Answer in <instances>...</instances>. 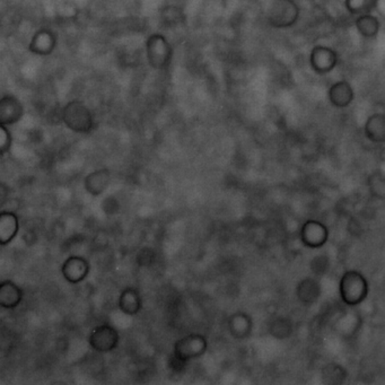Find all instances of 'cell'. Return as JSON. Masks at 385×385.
I'll list each match as a JSON object with an SVG mask.
<instances>
[{"instance_id":"obj_1","label":"cell","mask_w":385,"mask_h":385,"mask_svg":"<svg viewBox=\"0 0 385 385\" xmlns=\"http://www.w3.org/2000/svg\"><path fill=\"white\" fill-rule=\"evenodd\" d=\"M61 120L66 127L77 133H88L95 127V118L87 105L80 101H71L61 110Z\"/></svg>"},{"instance_id":"obj_2","label":"cell","mask_w":385,"mask_h":385,"mask_svg":"<svg viewBox=\"0 0 385 385\" xmlns=\"http://www.w3.org/2000/svg\"><path fill=\"white\" fill-rule=\"evenodd\" d=\"M58 35L56 32L48 28L37 30L30 41L29 51L37 57H48L54 54L57 48Z\"/></svg>"},{"instance_id":"obj_3","label":"cell","mask_w":385,"mask_h":385,"mask_svg":"<svg viewBox=\"0 0 385 385\" xmlns=\"http://www.w3.org/2000/svg\"><path fill=\"white\" fill-rule=\"evenodd\" d=\"M24 106L18 97L6 94L0 97V125H15L23 118Z\"/></svg>"},{"instance_id":"obj_4","label":"cell","mask_w":385,"mask_h":385,"mask_svg":"<svg viewBox=\"0 0 385 385\" xmlns=\"http://www.w3.org/2000/svg\"><path fill=\"white\" fill-rule=\"evenodd\" d=\"M116 340H118V336L114 329L108 324H103L94 329L90 337V343L95 350L105 353L114 348L116 345Z\"/></svg>"},{"instance_id":"obj_5","label":"cell","mask_w":385,"mask_h":385,"mask_svg":"<svg viewBox=\"0 0 385 385\" xmlns=\"http://www.w3.org/2000/svg\"><path fill=\"white\" fill-rule=\"evenodd\" d=\"M18 216L12 212H0V245L12 242L18 234Z\"/></svg>"},{"instance_id":"obj_6","label":"cell","mask_w":385,"mask_h":385,"mask_svg":"<svg viewBox=\"0 0 385 385\" xmlns=\"http://www.w3.org/2000/svg\"><path fill=\"white\" fill-rule=\"evenodd\" d=\"M110 182V172L105 169L94 171L86 176L84 185L86 191L92 196H99L104 192Z\"/></svg>"},{"instance_id":"obj_7","label":"cell","mask_w":385,"mask_h":385,"mask_svg":"<svg viewBox=\"0 0 385 385\" xmlns=\"http://www.w3.org/2000/svg\"><path fill=\"white\" fill-rule=\"evenodd\" d=\"M88 272V264L82 258L73 257L66 260L63 267V277L71 283H80Z\"/></svg>"},{"instance_id":"obj_8","label":"cell","mask_w":385,"mask_h":385,"mask_svg":"<svg viewBox=\"0 0 385 385\" xmlns=\"http://www.w3.org/2000/svg\"><path fill=\"white\" fill-rule=\"evenodd\" d=\"M22 300L20 287L12 281L0 283V306L4 309H15Z\"/></svg>"},{"instance_id":"obj_9","label":"cell","mask_w":385,"mask_h":385,"mask_svg":"<svg viewBox=\"0 0 385 385\" xmlns=\"http://www.w3.org/2000/svg\"><path fill=\"white\" fill-rule=\"evenodd\" d=\"M12 146V133L6 126L0 125V156H4Z\"/></svg>"},{"instance_id":"obj_10","label":"cell","mask_w":385,"mask_h":385,"mask_svg":"<svg viewBox=\"0 0 385 385\" xmlns=\"http://www.w3.org/2000/svg\"><path fill=\"white\" fill-rule=\"evenodd\" d=\"M8 187H7L6 184L4 183V182L0 181V212H1V208L5 206L7 200H8Z\"/></svg>"}]
</instances>
